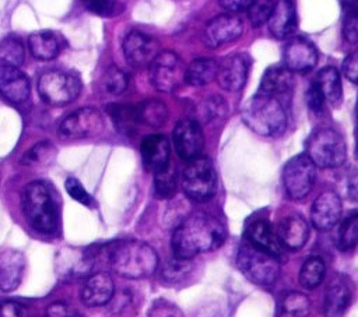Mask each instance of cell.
<instances>
[{"label": "cell", "mask_w": 358, "mask_h": 317, "mask_svg": "<svg viewBox=\"0 0 358 317\" xmlns=\"http://www.w3.org/2000/svg\"><path fill=\"white\" fill-rule=\"evenodd\" d=\"M224 225L214 216L196 212L189 215L172 235V250L176 258L190 260L200 253L218 249L225 242Z\"/></svg>", "instance_id": "6da1fadb"}, {"label": "cell", "mask_w": 358, "mask_h": 317, "mask_svg": "<svg viewBox=\"0 0 358 317\" xmlns=\"http://www.w3.org/2000/svg\"><path fill=\"white\" fill-rule=\"evenodd\" d=\"M108 263L112 271L127 279L150 277L158 267L155 250L140 240H119L108 251Z\"/></svg>", "instance_id": "7a4b0ae2"}, {"label": "cell", "mask_w": 358, "mask_h": 317, "mask_svg": "<svg viewBox=\"0 0 358 317\" xmlns=\"http://www.w3.org/2000/svg\"><path fill=\"white\" fill-rule=\"evenodd\" d=\"M21 209L32 229L50 235L59 225V211L52 189L42 180H35L24 187L21 194Z\"/></svg>", "instance_id": "3957f363"}, {"label": "cell", "mask_w": 358, "mask_h": 317, "mask_svg": "<svg viewBox=\"0 0 358 317\" xmlns=\"http://www.w3.org/2000/svg\"><path fill=\"white\" fill-rule=\"evenodd\" d=\"M243 123L259 135H278L287 127V113L278 98L256 94L242 106Z\"/></svg>", "instance_id": "277c9868"}, {"label": "cell", "mask_w": 358, "mask_h": 317, "mask_svg": "<svg viewBox=\"0 0 358 317\" xmlns=\"http://www.w3.org/2000/svg\"><path fill=\"white\" fill-rule=\"evenodd\" d=\"M236 265L250 282L260 286L273 285L280 275V263L277 256H273L249 242L242 243L239 247Z\"/></svg>", "instance_id": "5b68a950"}, {"label": "cell", "mask_w": 358, "mask_h": 317, "mask_svg": "<svg viewBox=\"0 0 358 317\" xmlns=\"http://www.w3.org/2000/svg\"><path fill=\"white\" fill-rule=\"evenodd\" d=\"M306 155L315 166L333 169L347 159V145L343 137L333 128L316 130L306 142Z\"/></svg>", "instance_id": "8992f818"}, {"label": "cell", "mask_w": 358, "mask_h": 317, "mask_svg": "<svg viewBox=\"0 0 358 317\" xmlns=\"http://www.w3.org/2000/svg\"><path fill=\"white\" fill-rule=\"evenodd\" d=\"M182 189L194 201L210 200L217 190V173L208 158L197 156L189 161L182 173Z\"/></svg>", "instance_id": "52a82bcc"}, {"label": "cell", "mask_w": 358, "mask_h": 317, "mask_svg": "<svg viewBox=\"0 0 358 317\" xmlns=\"http://www.w3.org/2000/svg\"><path fill=\"white\" fill-rule=\"evenodd\" d=\"M81 91L80 80L69 73L50 70L43 73L38 81L41 98L52 106H63L73 102Z\"/></svg>", "instance_id": "ba28073f"}, {"label": "cell", "mask_w": 358, "mask_h": 317, "mask_svg": "<svg viewBox=\"0 0 358 317\" xmlns=\"http://www.w3.org/2000/svg\"><path fill=\"white\" fill-rule=\"evenodd\" d=\"M316 166L306 154L292 156L282 169V183L287 194L294 200L305 198L315 183Z\"/></svg>", "instance_id": "9c48e42d"}, {"label": "cell", "mask_w": 358, "mask_h": 317, "mask_svg": "<svg viewBox=\"0 0 358 317\" xmlns=\"http://www.w3.org/2000/svg\"><path fill=\"white\" fill-rule=\"evenodd\" d=\"M185 66L173 52H161L150 63V81L161 92H172L185 81Z\"/></svg>", "instance_id": "30bf717a"}, {"label": "cell", "mask_w": 358, "mask_h": 317, "mask_svg": "<svg viewBox=\"0 0 358 317\" xmlns=\"http://www.w3.org/2000/svg\"><path fill=\"white\" fill-rule=\"evenodd\" d=\"M103 117L94 108H81L69 113L59 124L60 135L66 138H87L103 130Z\"/></svg>", "instance_id": "8fae6325"}, {"label": "cell", "mask_w": 358, "mask_h": 317, "mask_svg": "<svg viewBox=\"0 0 358 317\" xmlns=\"http://www.w3.org/2000/svg\"><path fill=\"white\" fill-rule=\"evenodd\" d=\"M173 145L178 155L185 161L197 158L204 145V135L200 123L194 119H185L173 128Z\"/></svg>", "instance_id": "7c38bea8"}, {"label": "cell", "mask_w": 358, "mask_h": 317, "mask_svg": "<svg viewBox=\"0 0 358 317\" xmlns=\"http://www.w3.org/2000/svg\"><path fill=\"white\" fill-rule=\"evenodd\" d=\"M243 24L239 17L232 14H221L207 24L204 29V40L210 47H220L241 38Z\"/></svg>", "instance_id": "4fadbf2b"}, {"label": "cell", "mask_w": 358, "mask_h": 317, "mask_svg": "<svg viewBox=\"0 0 358 317\" xmlns=\"http://www.w3.org/2000/svg\"><path fill=\"white\" fill-rule=\"evenodd\" d=\"M123 53L131 66L144 67L158 54V42L140 31H130L123 40Z\"/></svg>", "instance_id": "5bb4252c"}, {"label": "cell", "mask_w": 358, "mask_h": 317, "mask_svg": "<svg viewBox=\"0 0 358 317\" xmlns=\"http://www.w3.org/2000/svg\"><path fill=\"white\" fill-rule=\"evenodd\" d=\"M249 71V59L243 53H232L218 64L217 81L225 91H239L243 88Z\"/></svg>", "instance_id": "9a60e30c"}, {"label": "cell", "mask_w": 358, "mask_h": 317, "mask_svg": "<svg viewBox=\"0 0 358 317\" xmlns=\"http://www.w3.org/2000/svg\"><path fill=\"white\" fill-rule=\"evenodd\" d=\"M29 80L15 66L0 63V95L11 103H22L29 96Z\"/></svg>", "instance_id": "2e32d148"}, {"label": "cell", "mask_w": 358, "mask_h": 317, "mask_svg": "<svg viewBox=\"0 0 358 317\" xmlns=\"http://www.w3.org/2000/svg\"><path fill=\"white\" fill-rule=\"evenodd\" d=\"M341 200L334 191H323L313 201L310 208V219L316 229L329 230L331 229L341 216Z\"/></svg>", "instance_id": "e0dca14e"}, {"label": "cell", "mask_w": 358, "mask_h": 317, "mask_svg": "<svg viewBox=\"0 0 358 317\" xmlns=\"http://www.w3.org/2000/svg\"><path fill=\"white\" fill-rule=\"evenodd\" d=\"M140 152L144 168L154 175L169 166V142L165 135L151 134L144 137Z\"/></svg>", "instance_id": "ac0fdd59"}, {"label": "cell", "mask_w": 358, "mask_h": 317, "mask_svg": "<svg viewBox=\"0 0 358 317\" xmlns=\"http://www.w3.org/2000/svg\"><path fill=\"white\" fill-rule=\"evenodd\" d=\"M57 272L64 279L83 278L94 267L92 253L80 249H64L57 256Z\"/></svg>", "instance_id": "d6986e66"}, {"label": "cell", "mask_w": 358, "mask_h": 317, "mask_svg": "<svg viewBox=\"0 0 358 317\" xmlns=\"http://www.w3.org/2000/svg\"><path fill=\"white\" fill-rule=\"evenodd\" d=\"M316 61L317 52L309 40L303 38H294L287 43L284 49V63L285 68L291 73H306L315 67Z\"/></svg>", "instance_id": "ffe728a7"}, {"label": "cell", "mask_w": 358, "mask_h": 317, "mask_svg": "<svg viewBox=\"0 0 358 317\" xmlns=\"http://www.w3.org/2000/svg\"><path fill=\"white\" fill-rule=\"evenodd\" d=\"M277 237L282 246L298 250L305 246L309 237V225L299 214L285 215L278 222Z\"/></svg>", "instance_id": "44dd1931"}, {"label": "cell", "mask_w": 358, "mask_h": 317, "mask_svg": "<svg viewBox=\"0 0 358 317\" xmlns=\"http://www.w3.org/2000/svg\"><path fill=\"white\" fill-rule=\"evenodd\" d=\"M25 257L21 251L7 249L0 251V290H14L22 279Z\"/></svg>", "instance_id": "7402d4cb"}, {"label": "cell", "mask_w": 358, "mask_h": 317, "mask_svg": "<svg viewBox=\"0 0 358 317\" xmlns=\"http://www.w3.org/2000/svg\"><path fill=\"white\" fill-rule=\"evenodd\" d=\"M352 299L351 286L343 275L336 277L326 290L323 311L326 317H343Z\"/></svg>", "instance_id": "603a6c76"}, {"label": "cell", "mask_w": 358, "mask_h": 317, "mask_svg": "<svg viewBox=\"0 0 358 317\" xmlns=\"http://www.w3.org/2000/svg\"><path fill=\"white\" fill-rule=\"evenodd\" d=\"M115 292L113 279L106 272H98L84 282L81 289V300L84 304L95 307L106 304Z\"/></svg>", "instance_id": "cb8c5ba5"}, {"label": "cell", "mask_w": 358, "mask_h": 317, "mask_svg": "<svg viewBox=\"0 0 358 317\" xmlns=\"http://www.w3.org/2000/svg\"><path fill=\"white\" fill-rule=\"evenodd\" d=\"M270 34L277 39L289 36L296 27L295 8L291 0H278L267 20Z\"/></svg>", "instance_id": "d4e9b609"}, {"label": "cell", "mask_w": 358, "mask_h": 317, "mask_svg": "<svg viewBox=\"0 0 358 317\" xmlns=\"http://www.w3.org/2000/svg\"><path fill=\"white\" fill-rule=\"evenodd\" d=\"M246 237L250 244L273 254L278 256L281 250V243L277 237V233H274L271 225L264 219L253 221L248 229H246Z\"/></svg>", "instance_id": "484cf974"}, {"label": "cell", "mask_w": 358, "mask_h": 317, "mask_svg": "<svg viewBox=\"0 0 358 317\" xmlns=\"http://www.w3.org/2000/svg\"><path fill=\"white\" fill-rule=\"evenodd\" d=\"M294 85L292 73L285 67H270L263 74L259 85V94L278 96L289 92Z\"/></svg>", "instance_id": "4316f807"}, {"label": "cell", "mask_w": 358, "mask_h": 317, "mask_svg": "<svg viewBox=\"0 0 358 317\" xmlns=\"http://www.w3.org/2000/svg\"><path fill=\"white\" fill-rule=\"evenodd\" d=\"M28 46L32 56L39 60H52L62 49L59 36L52 31H38L31 34L28 38Z\"/></svg>", "instance_id": "83f0119b"}, {"label": "cell", "mask_w": 358, "mask_h": 317, "mask_svg": "<svg viewBox=\"0 0 358 317\" xmlns=\"http://www.w3.org/2000/svg\"><path fill=\"white\" fill-rule=\"evenodd\" d=\"M315 82L319 87L322 95L324 96V101H329L333 106H338L341 103L343 87L337 68H334L333 66L322 68Z\"/></svg>", "instance_id": "f1b7e54d"}, {"label": "cell", "mask_w": 358, "mask_h": 317, "mask_svg": "<svg viewBox=\"0 0 358 317\" xmlns=\"http://www.w3.org/2000/svg\"><path fill=\"white\" fill-rule=\"evenodd\" d=\"M218 64L213 59H196L185 68V81L193 87H203L215 80Z\"/></svg>", "instance_id": "f546056e"}, {"label": "cell", "mask_w": 358, "mask_h": 317, "mask_svg": "<svg viewBox=\"0 0 358 317\" xmlns=\"http://www.w3.org/2000/svg\"><path fill=\"white\" fill-rule=\"evenodd\" d=\"M134 109L137 121L144 123L150 127H161L168 117V109L165 103L158 99L144 101Z\"/></svg>", "instance_id": "4dcf8cb0"}, {"label": "cell", "mask_w": 358, "mask_h": 317, "mask_svg": "<svg viewBox=\"0 0 358 317\" xmlns=\"http://www.w3.org/2000/svg\"><path fill=\"white\" fill-rule=\"evenodd\" d=\"M326 274L324 261L317 257H309L301 267L299 271V283L306 289H313L322 283Z\"/></svg>", "instance_id": "1f68e13d"}, {"label": "cell", "mask_w": 358, "mask_h": 317, "mask_svg": "<svg viewBox=\"0 0 358 317\" xmlns=\"http://www.w3.org/2000/svg\"><path fill=\"white\" fill-rule=\"evenodd\" d=\"M310 310V302L301 292H291L284 296L278 317H306Z\"/></svg>", "instance_id": "d6a6232c"}, {"label": "cell", "mask_w": 358, "mask_h": 317, "mask_svg": "<svg viewBox=\"0 0 358 317\" xmlns=\"http://www.w3.org/2000/svg\"><path fill=\"white\" fill-rule=\"evenodd\" d=\"M0 57L4 60V63H8L11 66H21L25 59V49L20 38L17 36H7L0 43Z\"/></svg>", "instance_id": "836d02e7"}, {"label": "cell", "mask_w": 358, "mask_h": 317, "mask_svg": "<svg viewBox=\"0 0 358 317\" xmlns=\"http://www.w3.org/2000/svg\"><path fill=\"white\" fill-rule=\"evenodd\" d=\"M358 243V215L352 212L348 215L340 226L338 246L343 251L352 250Z\"/></svg>", "instance_id": "e575fe53"}, {"label": "cell", "mask_w": 358, "mask_h": 317, "mask_svg": "<svg viewBox=\"0 0 358 317\" xmlns=\"http://www.w3.org/2000/svg\"><path fill=\"white\" fill-rule=\"evenodd\" d=\"M102 84H103V89L108 94L119 95L127 88L129 77L122 68H119L116 66H110L103 74Z\"/></svg>", "instance_id": "d590c367"}, {"label": "cell", "mask_w": 358, "mask_h": 317, "mask_svg": "<svg viewBox=\"0 0 358 317\" xmlns=\"http://www.w3.org/2000/svg\"><path fill=\"white\" fill-rule=\"evenodd\" d=\"M227 112V103L220 96H211L206 101L200 102L197 106V116L203 121H210L215 117H220L225 115Z\"/></svg>", "instance_id": "8d00e7d4"}, {"label": "cell", "mask_w": 358, "mask_h": 317, "mask_svg": "<svg viewBox=\"0 0 358 317\" xmlns=\"http://www.w3.org/2000/svg\"><path fill=\"white\" fill-rule=\"evenodd\" d=\"M274 0H253L248 7V17L252 27L259 28L264 25L274 8Z\"/></svg>", "instance_id": "74e56055"}, {"label": "cell", "mask_w": 358, "mask_h": 317, "mask_svg": "<svg viewBox=\"0 0 358 317\" xmlns=\"http://www.w3.org/2000/svg\"><path fill=\"white\" fill-rule=\"evenodd\" d=\"M109 115L113 117L115 123L122 128V131H129L134 128L137 124L136 109L133 106H122V105H112L108 108Z\"/></svg>", "instance_id": "f35d334b"}, {"label": "cell", "mask_w": 358, "mask_h": 317, "mask_svg": "<svg viewBox=\"0 0 358 317\" xmlns=\"http://www.w3.org/2000/svg\"><path fill=\"white\" fill-rule=\"evenodd\" d=\"M155 196L159 198H169L176 191V176L172 169L165 168L162 172L155 175Z\"/></svg>", "instance_id": "ab89813d"}, {"label": "cell", "mask_w": 358, "mask_h": 317, "mask_svg": "<svg viewBox=\"0 0 358 317\" xmlns=\"http://www.w3.org/2000/svg\"><path fill=\"white\" fill-rule=\"evenodd\" d=\"M53 151V147L50 142L48 141H41L36 142L31 149H28L22 158H21V163L24 165H34V163H39L42 161H45L50 152Z\"/></svg>", "instance_id": "60d3db41"}, {"label": "cell", "mask_w": 358, "mask_h": 317, "mask_svg": "<svg viewBox=\"0 0 358 317\" xmlns=\"http://www.w3.org/2000/svg\"><path fill=\"white\" fill-rule=\"evenodd\" d=\"M147 317H185L182 310L172 302L159 299L152 303Z\"/></svg>", "instance_id": "b9f144b4"}, {"label": "cell", "mask_w": 358, "mask_h": 317, "mask_svg": "<svg viewBox=\"0 0 358 317\" xmlns=\"http://www.w3.org/2000/svg\"><path fill=\"white\" fill-rule=\"evenodd\" d=\"M64 187L67 190V193L70 194V197L87 207L92 205V197L91 194L83 187V184L76 179V177H67Z\"/></svg>", "instance_id": "7bdbcfd3"}, {"label": "cell", "mask_w": 358, "mask_h": 317, "mask_svg": "<svg viewBox=\"0 0 358 317\" xmlns=\"http://www.w3.org/2000/svg\"><path fill=\"white\" fill-rule=\"evenodd\" d=\"M306 102H308V106L309 109L313 112V113H322L323 109H324V96L322 95L319 87L316 85V82H313L308 92H306Z\"/></svg>", "instance_id": "ee69618b"}, {"label": "cell", "mask_w": 358, "mask_h": 317, "mask_svg": "<svg viewBox=\"0 0 358 317\" xmlns=\"http://www.w3.org/2000/svg\"><path fill=\"white\" fill-rule=\"evenodd\" d=\"M46 317H81L80 313L64 302H55L48 306Z\"/></svg>", "instance_id": "f6af8a7d"}, {"label": "cell", "mask_w": 358, "mask_h": 317, "mask_svg": "<svg viewBox=\"0 0 358 317\" xmlns=\"http://www.w3.org/2000/svg\"><path fill=\"white\" fill-rule=\"evenodd\" d=\"M27 307L14 300L0 302V317H27Z\"/></svg>", "instance_id": "bcb514c9"}, {"label": "cell", "mask_w": 358, "mask_h": 317, "mask_svg": "<svg viewBox=\"0 0 358 317\" xmlns=\"http://www.w3.org/2000/svg\"><path fill=\"white\" fill-rule=\"evenodd\" d=\"M344 38L350 43H355L358 38V25H357V11H348L344 25H343Z\"/></svg>", "instance_id": "7dc6e473"}, {"label": "cell", "mask_w": 358, "mask_h": 317, "mask_svg": "<svg viewBox=\"0 0 358 317\" xmlns=\"http://www.w3.org/2000/svg\"><path fill=\"white\" fill-rule=\"evenodd\" d=\"M83 4L88 11L96 15H106L113 7V0H83Z\"/></svg>", "instance_id": "c3c4849f"}, {"label": "cell", "mask_w": 358, "mask_h": 317, "mask_svg": "<svg viewBox=\"0 0 358 317\" xmlns=\"http://www.w3.org/2000/svg\"><path fill=\"white\" fill-rule=\"evenodd\" d=\"M343 71L344 74L347 75V78L351 81V82H357L358 80V56L357 53H351L343 63Z\"/></svg>", "instance_id": "681fc988"}, {"label": "cell", "mask_w": 358, "mask_h": 317, "mask_svg": "<svg viewBox=\"0 0 358 317\" xmlns=\"http://www.w3.org/2000/svg\"><path fill=\"white\" fill-rule=\"evenodd\" d=\"M253 0H220L221 7H224L228 11L232 13H238V11H243L248 10V7L252 4Z\"/></svg>", "instance_id": "f907efd6"}, {"label": "cell", "mask_w": 358, "mask_h": 317, "mask_svg": "<svg viewBox=\"0 0 358 317\" xmlns=\"http://www.w3.org/2000/svg\"><path fill=\"white\" fill-rule=\"evenodd\" d=\"M344 8L348 11H357V0H340Z\"/></svg>", "instance_id": "816d5d0a"}]
</instances>
